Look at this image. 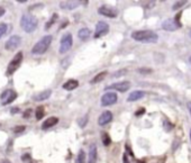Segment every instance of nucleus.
Wrapping results in <instances>:
<instances>
[{"label": "nucleus", "mask_w": 191, "mask_h": 163, "mask_svg": "<svg viewBox=\"0 0 191 163\" xmlns=\"http://www.w3.org/2000/svg\"><path fill=\"white\" fill-rule=\"evenodd\" d=\"M181 16V12L175 16V18H170V19H166L162 23V28L164 31H168V32H173V31H177L181 27V23L179 21V18Z\"/></svg>", "instance_id": "20e7f679"}, {"label": "nucleus", "mask_w": 191, "mask_h": 163, "mask_svg": "<svg viewBox=\"0 0 191 163\" xmlns=\"http://www.w3.org/2000/svg\"><path fill=\"white\" fill-rule=\"evenodd\" d=\"M72 44H73V38H72V35L70 33L65 34L62 40H61V45H60V53L61 54H64L66 52H69L72 47Z\"/></svg>", "instance_id": "423d86ee"}, {"label": "nucleus", "mask_w": 191, "mask_h": 163, "mask_svg": "<svg viewBox=\"0 0 191 163\" xmlns=\"http://www.w3.org/2000/svg\"><path fill=\"white\" fill-rule=\"evenodd\" d=\"M117 99H118V97L115 92H106L101 97V105L105 106V107L106 106H111V105L117 102Z\"/></svg>", "instance_id": "1a4fd4ad"}, {"label": "nucleus", "mask_w": 191, "mask_h": 163, "mask_svg": "<svg viewBox=\"0 0 191 163\" xmlns=\"http://www.w3.org/2000/svg\"><path fill=\"white\" fill-rule=\"evenodd\" d=\"M135 163H146V162H145V160H136Z\"/></svg>", "instance_id": "a19ab883"}, {"label": "nucleus", "mask_w": 191, "mask_h": 163, "mask_svg": "<svg viewBox=\"0 0 191 163\" xmlns=\"http://www.w3.org/2000/svg\"><path fill=\"white\" fill-rule=\"evenodd\" d=\"M23 59H24V56H23V52H18V53L14 56V59L10 61L9 64H8V68H7V72H6V74H7V75H11V74H14L15 71L19 68V65L21 64Z\"/></svg>", "instance_id": "39448f33"}, {"label": "nucleus", "mask_w": 191, "mask_h": 163, "mask_svg": "<svg viewBox=\"0 0 191 163\" xmlns=\"http://www.w3.org/2000/svg\"><path fill=\"white\" fill-rule=\"evenodd\" d=\"M29 163H37V162H34V161H30Z\"/></svg>", "instance_id": "c03bdc74"}, {"label": "nucleus", "mask_w": 191, "mask_h": 163, "mask_svg": "<svg viewBox=\"0 0 191 163\" xmlns=\"http://www.w3.org/2000/svg\"><path fill=\"white\" fill-rule=\"evenodd\" d=\"M21 161L23 162H30L31 161V158H30V155L27 153V154H24V155H21Z\"/></svg>", "instance_id": "2f4dec72"}, {"label": "nucleus", "mask_w": 191, "mask_h": 163, "mask_svg": "<svg viewBox=\"0 0 191 163\" xmlns=\"http://www.w3.org/2000/svg\"><path fill=\"white\" fill-rule=\"evenodd\" d=\"M145 112V109L144 108H142V109H140L138 112H136V116H140V115H142V114H144Z\"/></svg>", "instance_id": "c9c22d12"}, {"label": "nucleus", "mask_w": 191, "mask_h": 163, "mask_svg": "<svg viewBox=\"0 0 191 163\" xmlns=\"http://www.w3.org/2000/svg\"><path fill=\"white\" fill-rule=\"evenodd\" d=\"M129 88H131V82L120 81V82L112 83L109 87H106V90H108V89H114V90H117V91H119V92H126Z\"/></svg>", "instance_id": "9d476101"}, {"label": "nucleus", "mask_w": 191, "mask_h": 163, "mask_svg": "<svg viewBox=\"0 0 191 163\" xmlns=\"http://www.w3.org/2000/svg\"><path fill=\"white\" fill-rule=\"evenodd\" d=\"M78 122H79V126H80V127H84V126L87 125V123H88V115L83 116V117L80 118Z\"/></svg>", "instance_id": "cd10ccee"}, {"label": "nucleus", "mask_w": 191, "mask_h": 163, "mask_svg": "<svg viewBox=\"0 0 191 163\" xmlns=\"http://www.w3.org/2000/svg\"><path fill=\"white\" fill-rule=\"evenodd\" d=\"M38 21L34 15L30 14H25L20 18V26L26 33H31L37 28Z\"/></svg>", "instance_id": "f03ea898"}, {"label": "nucleus", "mask_w": 191, "mask_h": 163, "mask_svg": "<svg viewBox=\"0 0 191 163\" xmlns=\"http://www.w3.org/2000/svg\"><path fill=\"white\" fill-rule=\"evenodd\" d=\"M58 123H59V118H58V117H50V118H47L45 122L43 123L42 128H43V129H49L51 127L55 126Z\"/></svg>", "instance_id": "a211bd4d"}, {"label": "nucleus", "mask_w": 191, "mask_h": 163, "mask_svg": "<svg viewBox=\"0 0 191 163\" xmlns=\"http://www.w3.org/2000/svg\"><path fill=\"white\" fill-rule=\"evenodd\" d=\"M56 19H58V14H54V15L52 16V18H51L50 21H47V24L45 25V29H49L51 26H52V25L55 23V21H56Z\"/></svg>", "instance_id": "393cba45"}, {"label": "nucleus", "mask_w": 191, "mask_h": 163, "mask_svg": "<svg viewBox=\"0 0 191 163\" xmlns=\"http://www.w3.org/2000/svg\"><path fill=\"white\" fill-rule=\"evenodd\" d=\"M7 24H5V23H2V24H0V38L7 33Z\"/></svg>", "instance_id": "bb28decb"}, {"label": "nucleus", "mask_w": 191, "mask_h": 163, "mask_svg": "<svg viewBox=\"0 0 191 163\" xmlns=\"http://www.w3.org/2000/svg\"><path fill=\"white\" fill-rule=\"evenodd\" d=\"M77 163H86V152L83 150H80L77 156Z\"/></svg>", "instance_id": "b1692460"}, {"label": "nucleus", "mask_w": 191, "mask_h": 163, "mask_svg": "<svg viewBox=\"0 0 191 163\" xmlns=\"http://www.w3.org/2000/svg\"><path fill=\"white\" fill-rule=\"evenodd\" d=\"M20 41H21V40H20V37L18 35L11 36L9 40L6 42V44H5L6 50H8V51H14V50H16L20 45Z\"/></svg>", "instance_id": "9b49d317"}, {"label": "nucleus", "mask_w": 191, "mask_h": 163, "mask_svg": "<svg viewBox=\"0 0 191 163\" xmlns=\"http://www.w3.org/2000/svg\"><path fill=\"white\" fill-rule=\"evenodd\" d=\"M189 62H190V64H191V56L189 58Z\"/></svg>", "instance_id": "37998d69"}, {"label": "nucleus", "mask_w": 191, "mask_h": 163, "mask_svg": "<svg viewBox=\"0 0 191 163\" xmlns=\"http://www.w3.org/2000/svg\"><path fill=\"white\" fill-rule=\"evenodd\" d=\"M187 106H188V109H189V112H190V116H191V101L188 102V105H187Z\"/></svg>", "instance_id": "58836bf2"}, {"label": "nucleus", "mask_w": 191, "mask_h": 163, "mask_svg": "<svg viewBox=\"0 0 191 163\" xmlns=\"http://www.w3.org/2000/svg\"><path fill=\"white\" fill-rule=\"evenodd\" d=\"M190 37H191V32H190Z\"/></svg>", "instance_id": "49530a36"}, {"label": "nucleus", "mask_w": 191, "mask_h": 163, "mask_svg": "<svg viewBox=\"0 0 191 163\" xmlns=\"http://www.w3.org/2000/svg\"><path fill=\"white\" fill-rule=\"evenodd\" d=\"M10 112H11V114H17V112H19V108L18 107H14V108L10 109Z\"/></svg>", "instance_id": "f704fd0d"}, {"label": "nucleus", "mask_w": 191, "mask_h": 163, "mask_svg": "<svg viewBox=\"0 0 191 163\" xmlns=\"http://www.w3.org/2000/svg\"><path fill=\"white\" fill-rule=\"evenodd\" d=\"M107 74H108V72L107 71H102V72H100V73H98L92 80H91V83L92 84H94V83H98V82H100V81H102L106 77H107Z\"/></svg>", "instance_id": "412c9836"}, {"label": "nucleus", "mask_w": 191, "mask_h": 163, "mask_svg": "<svg viewBox=\"0 0 191 163\" xmlns=\"http://www.w3.org/2000/svg\"><path fill=\"white\" fill-rule=\"evenodd\" d=\"M186 3H187V1H178V2H177L173 7H172V9H173V10H177V9L181 8L182 6H183V5H186Z\"/></svg>", "instance_id": "c756f323"}, {"label": "nucleus", "mask_w": 191, "mask_h": 163, "mask_svg": "<svg viewBox=\"0 0 191 163\" xmlns=\"http://www.w3.org/2000/svg\"><path fill=\"white\" fill-rule=\"evenodd\" d=\"M98 12L102 16H106V17H109V18H115L118 15V11L114 9V8H111V7H108V6H101L98 9Z\"/></svg>", "instance_id": "f8f14e48"}, {"label": "nucleus", "mask_w": 191, "mask_h": 163, "mask_svg": "<svg viewBox=\"0 0 191 163\" xmlns=\"http://www.w3.org/2000/svg\"><path fill=\"white\" fill-rule=\"evenodd\" d=\"M190 141H191V129H190Z\"/></svg>", "instance_id": "a18cd8bd"}, {"label": "nucleus", "mask_w": 191, "mask_h": 163, "mask_svg": "<svg viewBox=\"0 0 191 163\" xmlns=\"http://www.w3.org/2000/svg\"><path fill=\"white\" fill-rule=\"evenodd\" d=\"M91 35V32L89 28H87V27H84V28H81L80 31L78 32V37L82 40V41H87L89 37H90Z\"/></svg>", "instance_id": "aec40b11"}, {"label": "nucleus", "mask_w": 191, "mask_h": 163, "mask_svg": "<svg viewBox=\"0 0 191 163\" xmlns=\"http://www.w3.org/2000/svg\"><path fill=\"white\" fill-rule=\"evenodd\" d=\"M16 98H17V93L14 91V90L8 89V90L2 92V95H1V105H2V106L9 105V103H11Z\"/></svg>", "instance_id": "6e6552de"}, {"label": "nucleus", "mask_w": 191, "mask_h": 163, "mask_svg": "<svg viewBox=\"0 0 191 163\" xmlns=\"http://www.w3.org/2000/svg\"><path fill=\"white\" fill-rule=\"evenodd\" d=\"M31 112H33L31 109H27V110H25L24 114H23V117H24V118H29L30 115H31Z\"/></svg>", "instance_id": "473e14b6"}, {"label": "nucleus", "mask_w": 191, "mask_h": 163, "mask_svg": "<svg viewBox=\"0 0 191 163\" xmlns=\"http://www.w3.org/2000/svg\"><path fill=\"white\" fill-rule=\"evenodd\" d=\"M109 32V25L106 21H98V24L96 25V31H94V38H100L102 36H105L107 33Z\"/></svg>", "instance_id": "0eeeda50"}, {"label": "nucleus", "mask_w": 191, "mask_h": 163, "mask_svg": "<svg viewBox=\"0 0 191 163\" xmlns=\"http://www.w3.org/2000/svg\"><path fill=\"white\" fill-rule=\"evenodd\" d=\"M111 121H112V114H111V112H109V110H106V112H103L100 116H99V118H98V124H99L100 126H105V125H107L108 123H110Z\"/></svg>", "instance_id": "ddd939ff"}, {"label": "nucleus", "mask_w": 191, "mask_h": 163, "mask_svg": "<svg viewBox=\"0 0 191 163\" xmlns=\"http://www.w3.org/2000/svg\"><path fill=\"white\" fill-rule=\"evenodd\" d=\"M78 86H79V82L77 81V80L71 79V80L66 81L64 84H63V89H65V90H68V91H71V90L77 89V88H78Z\"/></svg>", "instance_id": "6ab92c4d"}, {"label": "nucleus", "mask_w": 191, "mask_h": 163, "mask_svg": "<svg viewBox=\"0 0 191 163\" xmlns=\"http://www.w3.org/2000/svg\"><path fill=\"white\" fill-rule=\"evenodd\" d=\"M0 163H11V162H10L8 159H3V160L0 161Z\"/></svg>", "instance_id": "4c0bfd02"}, {"label": "nucleus", "mask_w": 191, "mask_h": 163, "mask_svg": "<svg viewBox=\"0 0 191 163\" xmlns=\"http://www.w3.org/2000/svg\"><path fill=\"white\" fill-rule=\"evenodd\" d=\"M165 162V156H161V158H155L154 160H152L151 163H164Z\"/></svg>", "instance_id": "7c9ffc66"}, {"label": "nucleus", "mask_w": 191, "mask_h": 163, "mask_svg": "<svg viewBox=\"0 0 191 163\" xmlns=\"http://www.w3.org/2000/svg\"><path fill=\"white\" fill-rule=\"evenodd\" d=\"M51 95H52V90L47 89V90H44V91L35 95V96L33 97V100H35V101H44V100H46V99L50 98Z\"/></svg>", "instance_id": "2eb2a0df"}, {"label": "nucleus", "mask_w": 191, "mask_h": 163, "mask_svg": "<svg viewBox=\"0 0 191 163\" xmlns=\"http://www.w3.org/2000/svg\"><path fill=\"white\" fill-rule=\"evenodd\" d=\"M138 72L142 73V74H147V73H152V70L151 69H143V68H141V69H138Z\"/></svg>", "instance_id": "72a5a7b5"}, {"label": "nucleus", "mask_w": 191, "mask_h": 163, "mask_svg": "<svg viewBox=\"0 0 191 163\" xmlns=\"http://www.w3.org/2000/svg\"><path fill=\"white\" fill-rule=\"evenodd\" d=\"M101 138H102V144L105 145V146H109L111 143V140H110V136L107 134V133H102L101 134Z\"/></svg>", "instance_id": "5701e85b"}, {"label": "nucleus", "mask_w": 191, "mask_h": 163, "mask_svg": "<svg viewBox=\"0 0 191 163\" xmlns=\"http://www.w3.org/2000/svg\"><path fill=\"white\" fill-rule=\"evenodd\" d=\"M126 158H127V155H126V154H124V163H129L128 162V160H127Z\"/></svg>", "instance_id": "ea45409f"}, {"label": "nucleus", "mask_w": 191, "mask_h": 163, "mask_svg": "<svg viewBox=\"0 0 191 163\" xmlns=\"http://www.w3.org/2000/svg\"><path fill=\"white\" fill-rule=\"evenodd\" d=\"M52 40H53V37L51 35H46V36L42 37L40 41L34 45V47L31 49V53L33 54H36V55L44 54L45 52L49 50L51 43H52Z\"/></svg>", "instance_id": "7ed1b4c3"}, {"label": "nucleus", "mask_w": 191, "mask_h": 163, "mask_svg": "<svg viewBox=\"0 0 191 163\" xmlns=\"http://www.w3.org/2000/svg\"><path fill=\"white\" fill-rule=\"evenodd\" d=\"M3 14H5V9H3L2 7H0V17H2Z\"/></svg>", "instance_id": "e433bc0d"}, {"label": "nucleus", "mask_w": 191, "mask_h": 163, "mask_svg": "<svg viewBox=\"0 0 191 163\" xmlns=\"http://www.w3.org/2000/svg\"><path fill=\"white\" fill-rule=\"evenodd\" d=\"M144 96H145V92L142 91V90H136V91H133L131 95L127 97V101L128 102L137 101V100L142 99Z\"/></svg>", "instance_id": "dca6fc26"}, {"label": "nucleus", "mask_w": 191, "mask_h": 163, "mask_svg": "<svg viewBox=\"0 0 191 163\" xmlns=\"http://www.w3.org/2000/svg\"><path fill=\"white\" fill-rule=\"evenodd\" d=\"M97 160H98L97 145L96 144H92L90 146V150H89V160H88V163H97Z\"/></svg>", "instance_id": "4468645a"}, {"label": "nucleus", "mask_w": 191, "mask_h": 163, "mask_svg": "<svg viewBox=\"0 0 191 163\" xmlns=\"http://www.w3.org/2000/svg\"><path fill=\"white\" fill-rule=\"evenodd\" d=\"M18 2H20V3H24V2H26V0H18Z\"/></svg>", "instance_id": "79ce46f5"}, {"label": "nucleus", "mask_w": 191, "mask_h": 163, "mask_svg": "<svg viewBox=\"0 0 191 163\" xmlns=\"http://www.w3.org/2000/svg\"><path fill=\"white\" fill-rule=\"evenodd\" d=\"M44 115H45V109H44V107H43V106H38V107L36 108V112H35L36 119H37V121H40V119L44 117Z\"/></svg>", "instance_id": "4be33fe9"}, {"label": "nucleus", "mask_w": 191, "mask_h": 163, "mask_svg": "<svg viewBox=\"0 0 191 163\" xmlns=\"http://www.w3.org/2000/svg\"><path fill=\"white\" fill-rule=\"evenodd\" d=\"M131 38L141 43H156L159 36L152 31H136L131 33Z\"/></svg>", "instance_id": "f257e3e1"}, {"label": "nucleus", "mask_w": 191, "mask_h": 163, "mask_svg": "<svg viewBox=\"0 0 191 163\" xmlns=\"http://www.w3.org/2000/svg\"><path fill=\"white\" fill-rule=\"evenodd\" d=\"M81 3V1H62L60 3V7L62 9H74Z\"/></svg>", "instance_id": "f3484780"}, {"label": "nucleus", "mask_w": 191, "mask_h": 163, "mask_svg": "<svg viewBox=\"0 0 191 163\" xmlns=\"http://www.w3.org/2000/svg\"><path fill=\"white\" fill-rule=\"evenodd\" d=\"M25 129H26V126L20 125V126H16V127H14V128H12V132L16 133V134H18V133H23Z\"/></svg>", "instance_id": "c85d7f7f"}, {"label": "nucleus", "mask_w": 191, "mask_h": 163, "mask_svg": "<svg viewBox=\"0 0 191 163\" xmlns=\"http://www.w3.org/2000/svg\"><path fill=\"white\" fill-rule=\"evenodd\" d=\"M127 69H121V70H119V71H116L114 74H112V77L114 78H118V77H123V75H125L126 73H127Z\"/></svg>", "instance_id": "a878e982"}]
</instances>
